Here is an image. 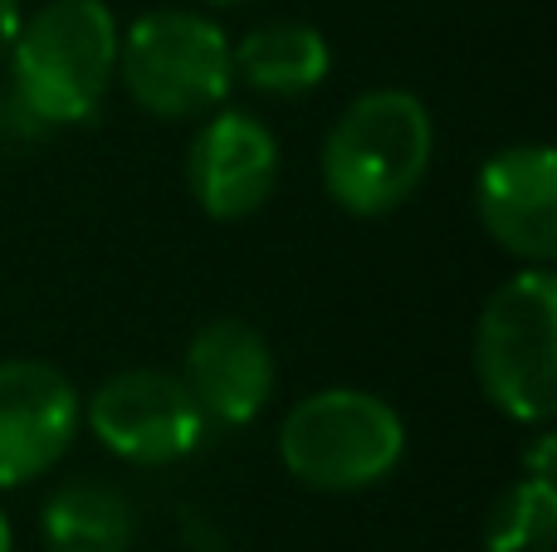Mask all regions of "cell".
<instances>
[{
	"mask_svg": "<svg viewBox=\"0 0 557 552\" xmlns=\"http://www.w3.org/2000/svg\"><path fill=\"white\" fill-rule=\"evenodd\" d=\"M117 20L103 0H49L10 39L15 103L35 123H84L117 78Z\"/></svg>",
	"mask_w": 557,
	"mask_h": 552,
	"instance_id": "6da1fadb",
	"label": "cell"
},
{
	"mask_svg": "<svg viewBox=\"0 0 557 552\" xmlns=\"http://www.w3.org/2000/svg\"><path fill=\"white\" fill-rule=\"evenodd\" d=\"M117 78L152 117H206L231 93V39L196 10H147L117 35Z\"/></svg>",
	"mask_w": 557,
	"mask_h": 552,
	"instance_id": "5b68a950",
	"label": "cell"
},
{
	"mask_svg": "<svg viewBox=\"0 0 557 552\" xmlns=\"http://www.w3.org/2000/svg\"><path fill=\"white\" fill-rule=\"evenodd\" d=\"M15 29H20V0H0V64H5V54H10Z\"/></svg>",
	"mask_w": 557,
	"mask_h": 552,
	"instance_id": "5bb4252c",
	"label": "cell"
},
{
	"mask_svg": "<svg viewBox=\"0 0 557 552\" xmlns=\"http://www.w3.org/2000/svg\"><path fill=\"white\" fill-rule=\"evenodd\" d=\"M406 421L382 397L357 387H323L294 401L278 426V460L308 489L357 494L401 465Z\"/></svg>",
	"mask_w": 557,
	"mask_h": 552,
	"instance_id": "3957f363",
	"label": "cell"
},
{
	"mask_svg": "<svg viewBox=\"0 0 557 552\" xmlns=\"http://www.w3.org/2000/svg\"><path fill=\"white\" fill-rule=\"evenodd\" d=\"M231 68L260 93L298 98L313 93L327 78L333 49H327L323 29L304 25V20H274V25L250 29L240 45H231Z\"/></svg>",
	"mask_w": 557,
	"mask_h": 552,
	"instance_id": "8fae6325",
	"label": "cell"
},
{
	"mask_svg": "<svg viewBox=\"0 0 557 552\" xmlns=\"http://www.w3.org/2000/svg\"><path fill=\"white\" fill-rule=\"evenodd\" d=\"M84 401L59 367L35 357L0 362V489L54 469L74 446Z\"/></svg>",
	"mask_w": 557,
	"mask_h": 552,
	"instance_id": "52a82bcc",
	"label": "cell"
},
{
	"mask_svg": "<svg viewBox=\"0 0 557 552\" xmlns=\"http://www.w3.org/2000/svg\"><path fill=\"white\" fill-rule=\"evenodd\" d=\"M557 538V489L548 475L513 479L490 509L484 548L490 552H553Z\"/></svg>",
	"mask_w": 557,
	"mask_h": 552,
	"instance_id": "4fadbf2b",
	"label": "cell"
},
{
	"mask_svg": "<svg viewBox=\"0 0 557 552\" xmlns=\"http://www.w3.org/2000/svg\"><path fill=\"white\" fill-rule=\"evenodd\" d=\"M186 391L196 397L206 426H250L274 397V352L260 328L240 318H215L196 328L186 348Z\"/></svg>",
	"mask_w": 557,
	"mask_h": 552,
	"instance_id": "30bf717a",
	"label": "cell"
},
{
	"mask_svg": "<svg viewBox=\"0 0 557 552\" xmlns=\"http://www.w3.org/2000/svg\"><path fill=\"white\" fill-rule=\"evenodd\" d=\"M474 211L499 250L523 264H553L557 254V156L543 142H513L484 162L474 181Z\"/></svg>",
	"mask_w": 557,
	"mask_h": 552,
	"instance_id": "ba28073f",
	"label": "cell"
},
{
	"mask_svg": "<svg viewBox=\"0 0 557 552\" xmlns=\"http://www.w3.org/2000/svg\"><path fill=\"white\" fill-rule=\"evenodd\" d=\"M186 181L206 215L245 221L278 186V142L255 113H215L186 152Z\"/></svg>",
	"mask_w": 557,
	"mask_h": 552,
	"instance_id": "9c48e42d",
	"label": "cell"
},
{
	"mask_svg": "<svg viewBox=\"0 0 557 552\" xmlns=\"http://www.w3.org/2000/svg\"><path fill=\"white\" fill-rule=\"evenodd\" d=\"M88 430L108 455L127 465H176L206 436V416L186 381L162 367H127L113 372L88 397Z\"/></svg>",
	"mask_w": 557,
	"mask_h": 552,
	"instance_id": "8992f818",
	"label": "cell"
},
{
	"mask_svg": "<svg viewBox=\"0 0 557 552\" xmlns=\"http://www.w3.org/2000/svg\"><path fill=\"white\" fill-rule=\"evenodd\" d=\"M211 5H235V0H211Z\"/></svg>",
	"mask_w": 557,
	"mask_h": 552,
	"instance_id": "2e32d148",
	"label": "cell"
},
{
	"mask_svg": "<svg viewBox=\"0 0 557 552\" xmlns=\"http://www.w3.org/2000/svg\"><path fill=\"white\" fill-rule=\"evenodd\" d=\"M0 552H15V528H10L5 509H0Z\"/></svg>",
	"mask_w": 557,
	"mask_h": 552,
	"instance_id": "9a60e30c",
	"label": "cell"
},
{
	"mask_svg": "<svg viewBox=\"0 0 557 552\" xmlns=\"http://www.w3.org/2000/svg\"><path fill=\"white\" fill-rule=\"evenodd\" d=\"M435 127L406 88H372L337 113L323 142V186L347 215H386L431 172Z\"/></svg>",
	"mask_w": 557,
	"mask_h": 552,
	"instance_id": "7a4b0ae2",
	"label": "cell"
},
{
	"mask_svg": "<svg viewBox=\"0 0 557 552\" xmlns=\"http://www.w3.org/2000/svg\"><path fill=\"white\" fill-rule=\"evenodd\" d=\"M39 534L49 552H127L137 538V514L123 489L103 479H69L49 494Z\"/></svg>",
	"mask_w": 557,
	"mask_h": 552,
	"instance_id": "7c38bea8",
	"label": "cell"
},
{
	"mask_svg": "<svg viewBox=\"0 0 557 552\" xmlns=\"http://www.w3.org/2000/svg\"><path fill=\"white\" fill-rule=\"evenodd\" d=\"M474 377L509 421L539 426L557 406V274L529 264L490 293L474 328Z\"/></svg>",
	"mask_w": 557,
	"mask_h": 552,
	"instance_id": "277c9868",
	"label": "cell"
}]
</instances>
